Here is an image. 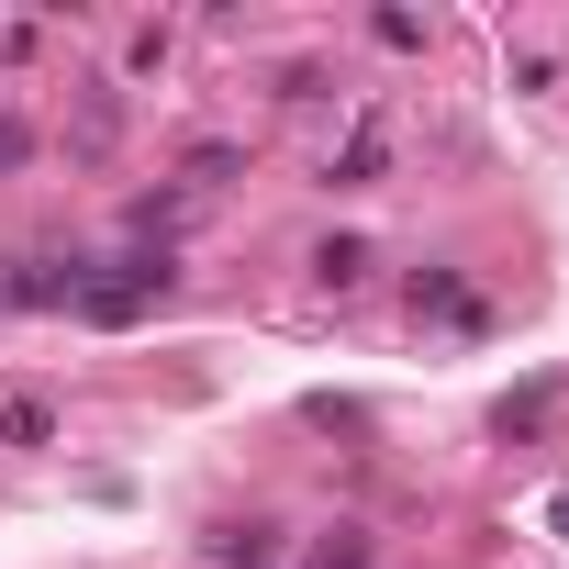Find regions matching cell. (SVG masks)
<instances>
[{"instance_id":"obj_4","label":"cell","mask_w":569,"mask_h":569,"mask_svg":"<svg viewBox=\"0 0 569 569\" xmlns=\"http://www.w3.org/2000/svg\"><path fill=\"white\" fill-rule=\"evenodd\" d=\"M413 313H436V325H480V302L458 291L447 268H413Z\"/></svg>"},{"instance_id":"obj_2","label":"cell","mask_w":569,"mask_h":569,"mask_svg":"<svg viewBox=\"0 0 569 569\" xmlns=\"http://www.w3.org/2000/svg\"><path fill=\"white\" fill-rule=\"evenodd\" d=\"M0 302H23V313H68L79 302V257H12V279H0Z\"/></svg>"},{"instance_id":"obj_5","label":"cell","mask_w":569,"mask_h":569,"mask_svg":"<svg viewBox=\"0 0 569 569\" xmlns=\"http://www.w3.org/2000/svg\"><path fill=\"white\" fill-rule=\"evenodd\" d=\"M369 268H380V257H369L358 234H325V246H313V279H325V291H358Z\"/></svg>"},{"instance_id":"obj_1","label":"cell","mask_w":569,"mask_h":569,"mask_svg":"<svg viewBox=\"0 0 569 569\" xmlns=\"http://www.w3.org/2000/svg\"><path fill=\"white\" fill-rule=\"evenodd\" d=\"M168 302V246H123V257H101V268H79V325H146Z\"/></svg>"},{"instance_id":"obj_7","label":"cell","mask_w":569,"mask_h":569,"mask_svg":"<svg viewBox=\"0 0 569 569\" xmlns=\"http://www.w3.org/2000/svg\"><path fill=\"white\" fill-rule=\"evenodd\" d=\"M279 101H291V112H313V101H336V90H325V68H279Z\"/></svg>"},{"instance_id":"obj_10","label":"cell","mask_w":569,"mask_h":569,"mask_svg":"<svg viewBox=\"0 0 569 569\" xmlns=\"http://www.w3.org/2000/svg\"><path fill=\"white\" fill-rule=\"evenodd\" d=\"M547 525H558V536H569V491H558V502H547Z\"/></svg>"},{"instance_id":"obj_8","label":"cell","mask_w":569,"mask_h":569,"mask_svg":"<svg viewBox=\"0 0 569 569\" xmlns=\"http://www.w3.org/2000/svg\"><path fill=\"white\" fill-rule=\"evenodd\" d=\"M313 569H369V536H358V525H336V536H325V558H313Z\"/></svg>"},{"instance_id":"obj_3","label":"cell","mask_w":569,"mask_h":569,"mask_svg":"<svg viewBox=\"0 0 569 569\" xmlns=\"http://www.w3.org/2000/svg\"><path fill=\"white\" fill-rule=\"evenodd\" d=\"M380 168H391V123H380V112H358V123H347V146L325 157V190H369Z\"/></svg>"},{"instance_id":"obj_6","label":"cell","mask_w":569,"mask_h":569,"mask_svg":"<svg viewBox=\"0 0 569 569\" xmlns=\"http://www.w3.org/2000/svg\"><path fill=\"white\" fill-rule=\"evenodd\" d=\"M234 168H246V146H234V134H201V146L179 157V179H190V190H223Z\"/></svg>"},{"instance_id":"obj_9","label":"cell","mask_w":569,"mask_h":569,"mask_svg":"<svg viewBox=\"0 0 569 569\" xmlns=\"http://www.w3.org/2000/svg\"><path fill=\"white\" fill-rule=\"evenodd\" d=\"M34 157V134H23V112H0V168H23Z\"/></svg>"}]
</instances>
